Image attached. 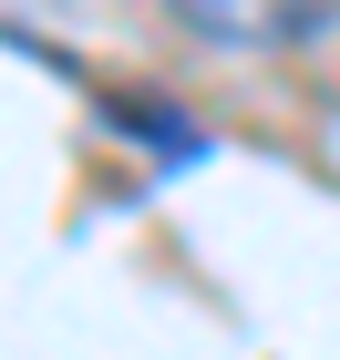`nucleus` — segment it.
Segmentation results:
<instances>
[{"mask_svg":"<svg viewBox=\"0 0 340 360\" xmlns=\"http://www.w3.org/2000/svg\"><path fill=\"white\" fill-rule=\"evenodd\" d=\"M175 21L217 52H299L340 21L330 0H175Z\"/></svg>","mask_w":340,"mask_h":360,"instance_id":"obj_1","label":"nucleus"}]
</instances>
